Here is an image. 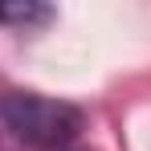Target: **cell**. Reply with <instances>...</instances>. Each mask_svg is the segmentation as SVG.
Listing matches in <instances>:
<instances>
[{
  "label": "cell",
  "mask_w": 151,
  "mask_h": 151,
  "mask_svg": "<svg viewBox=\"0 0 151 151\" xmlns=\"http://www.w3.org/2000/svg\"><path fill=\"white\" fill-rule=\"evenodd\" d=\"M0 123L29 147H65L82 131V110L49 94L17 90L0 98Z\"/></svg>",
  "instance_id": "6da1fadb"
},
{
  "label": "cell",
  "mask_w": 151,
  "mask_h": 151,
  "mask_svg": "<svg viewBox=\"0 0 151 151\" xmlns=\"http://www.w3.org/2000/svg\"><path fill=\"white\" fill-rule=\"evenodd\" d=\"M49 17H53V8H45V4H33V0L0 4V25H21V29H33V25H45Z\"/></svg>",
  "instance_id": "7a4b0ae2"
}]
</instances>
